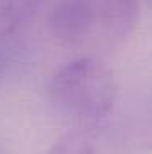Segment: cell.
<instances>
[{
	"label": "cell",
	"instance_id": "cell-1",
	"mask_svg": "<svg viewBox=\"0 0 152 154\" xmlns=\"http://www.w3.org/2000/svg\"><path fill=\"white\" fill-rule=\"evenodd\" d=\"M59 112L87 125L106 118L116 97L113 71L92 56L79 57L57 69L48 87Z\"/></svg>",
	"mask_w": 152,
	"mask_h": 154
},
{
	"label": "cell",
	"instance_id": "cell-4",
	"mask_svg": "<svg viewBox=\"0 0 152 154\" xmlns=\"http://www.w3.org/2000/svg\"><path fill=\"white\" fill-rule=\"evenodd\" d=\"M46 154H93V146L87 133L72 131L54 143Z\"/></svg>",
	"mask_w": 152,
	"mask_h": 154
},
{
	"label": "cell",
	"instance_id": "cell-2",
	"mask_svg": "<svg viewBox=\"0 0 152 154\" xmlns=\"http://www.w3.org/2000/svg\"><path fill=\"white\" fill-rule=\"evenodd\" d=\"M133 13V0H59L51 15V30L61 41L79 45L124 33Z\"/></svg>",
	"mask_w": 152,
	"mask_h": 154
},
{
	"label": "cell",
	"instance_id": "cell-3",
	"mask_svg": "<svg viewBox=\"0 0 152 154\" xmlns=\"http://www.w3.org/2000/svg\"><path fill=\"white\" fill-rule=\"evenodd\" d=\"M41 3L43 0H0V38L15 33Z\"/></svg>",
	"mask_w": 152,
	"mask_h": 154
}]
</instances>
